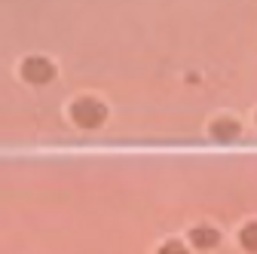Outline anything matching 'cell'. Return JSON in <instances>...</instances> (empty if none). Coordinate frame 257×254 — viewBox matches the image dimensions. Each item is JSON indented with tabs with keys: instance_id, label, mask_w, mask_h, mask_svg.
I'll list each match as a JSON object with an SVG mask.
<instances>
[{
	"instance_id": "3",
	"label": "cell",
	"mask_w": 257,
	"mask_h": 254,
	"mask_svg": "<svg viewBox=\"0 0 257 254\" xmlns=\"http://www.w3.org/2000/svg\"><path fill=\"white\" fill-rule=\"evenodd\" d=\"M187 242H190L193 248H199V251H211V248H217L220 233H217L214 227H208V224H199V227H193V230H190Z\"/></svg>"
},
{
	"instance_id": "2",
	"label": "cell",
	"mask_w": 257,
	"mask_h": 254,
	"mask_svg": "<svg viewBox=\"0 0 257 254\" xmlns=\"http://www.w3.org/2000/svg\"><path fill=\"white\" fill-rule=\"evenodd\" d=\"M22 77L28 83H34V86H43V83H49L55 77V68H52V61H46L40 55H31V58L22 61Z\"/></svg>"
},
{
	"instance_id": "4",
	"label": "cell",
	"mask_w": 257,
	"mask_h": 254,
	"mask_svg": "<svg viewBox=\"0 0 257 254\" xmlns=\"http://www.w3.org/2000/svg\"><path fill=\"white\" fill-rule=\"evenodd\" d=\"M239 132H242V129H239L236 119H214L211 129H208V135H211L214 141H236Z\"/></svg>"
},
{
	"instance_id": "6",
	"label": "cell",
	"mask_w": 257,
	"mask_h": 254,
	"mask_svg": "<svg viewBox=\"0 0 257 254\" xmlns=\"http://www.w3.org/2000/svg\"><path fill=\"white\" fill-rule=\"evenodd\" d=\"M156 254H190V251H187V245H184L181 239H169V242L159 245V251H156Z\"/></svg>"
},
{
	"instance_id": "5",
	"label": "cell",
	"mask_w": 257,
	"mask_h": 254,
	"mask_svg": "<svg viewBox=\"0 0 257 254\" xmlns=\"http://www.w3.org/2000/svg\"><path fill=\"white\" fill-rule=\"evenodd\" d=\"M239 245L251 254H257V220H248V224L239 230Z\"/></svg>"
},
{
	"instance_id": "1",
	"label": "cell",
	"mask_w": 257,
	"mask_h": 254,
	"mask_svg": "<svg viewBox=\"0 0 257 254\" xmlns=\"http://www.w3.org/2000/svg\"><path fill=\"white\" fill-rule=\"evenodd\" d=\"M71 119L80 125V129H98V125L107 119V107L95 98H80L71 104Z\"/></svg>"
}]
</instances>
